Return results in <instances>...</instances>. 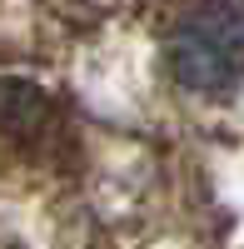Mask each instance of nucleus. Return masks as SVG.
I'll list each match as a JSON object with an SVG mask.
<instances>
[{
	"label": "nucleus",
	"mask_w": 244,
	"mask_h": 249,
	"mask_svg": "<svg viewBox=\"0 0 244 249\" xmlns=\"http://www.w3.org/2000/svg\"><path fill=\"white\" fill-rule=\"evenodd\" d=\"M174 80L194 95H219L244 75V5L199 0L170 40Z\"/></svg>",
	"instance_id": "obj_1"
},
{
	"label": "nucleus",
	"mask_w": 244,
	"mask_h": 249,
	"mask_svg": "<svg viewBox=\"0 0 244 249\" xmlns=\"http://www.w3.org/2000/svg\"><path fill=\"white\" fill-rule=\"evenodd\" d=\"M40 130H45V95L20 80H0V135L35 140Z\"/></svg>",
	"instance_id": "obj_2"
}]
</instances>
